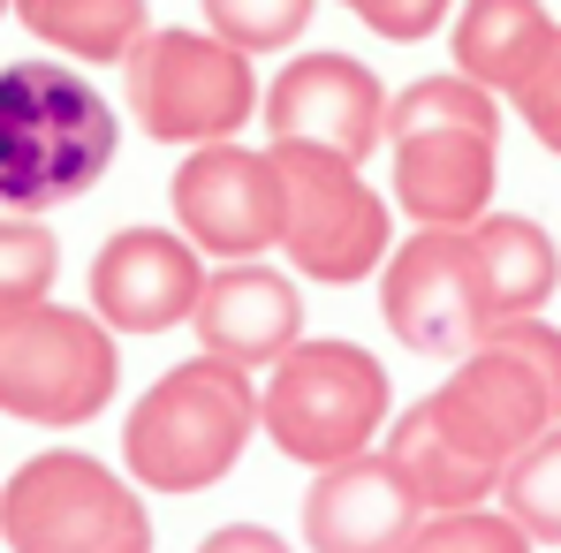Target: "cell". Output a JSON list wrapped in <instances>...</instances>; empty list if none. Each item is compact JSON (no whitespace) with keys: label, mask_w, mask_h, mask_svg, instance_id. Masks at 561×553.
<instances>
[{"label":"cell","mask_w":561,"mask_h":553,"mask_svg":"<svg viewBox=\"0 0 561 553\" xmlns=\"http://www.w3.org/2000/svg\"><path fill=\"white\" fill-rule=\"evenodd\" d=\"M122 122L114 106L61 61H15L0 69V205L8 212H54L114 168Z\"/></svg>","instance_id":"1"},{"label":"cell","mask_w":561,"mask_h":553,"mask_svg":"<svg viewBox=\"0 0 561 553\" xmlns=\"http://www.w3.org/2000/svg\"><path fill=\"white\" fill-rule=\"evenodd\" d=\"M251 433H259L251 371L197 349L190 365L160 371L137 394V410L122 425V462L145 493H205L243 462Z\"/></svg>","instance_id":"2"},{"label":"cell","mask_w":561,"mask_h":553,"mask_svg":"<svg viewBox=\"0 0 561 553\" xmlns=\"http://www.w3.org/2000/svg\"><path fill=\"white\" fill-rule=\"evenodd\" d=\"M387 425V365L357 342H296L259 387V433L288 462H350Z\"/></svg>","instance_id":"3"},{"label":"cell","mask_w":561,"mask_h":553,"mask_svg":"<svg viewBox=\"0 0 561 553\" xmlns=\"http://www.w3.org/2000/svg\"><path fill=\"white\" fill-rule=\"evenodd\" d=\"M0 539L8 553H152V516L99 456L54 448L0 485Z\"/></svg>","instance_id":"4"},{"label":"cell","mask_w":561,"mask_h":553,"mask_svg":"<svg viewBox=\"0 0 561 553\" xmlns=\"http://www.w3.org/2000/svg\"><path fill=\"white\" fill-rule=\"evenodd\" d=\"M122 92H129V114L145 122V137L160 145H213L259 114L251 54L213 31H168V23L129 46Z\"/></svg>","instance_id":"5"},{"label":"cell","mask_w":561,"mask_h":553,"mask_svg":"<svg viewBox=\"0 0 561 553\" xmlns=\"http://www.w3.org/2000/svg\"><path fill=\"white\" fill-rule=\"evenodd\" d=\"M114 379H122V349L99 311H61V303L0 311V417L84 425L106 410Z\"/></svg>","instance_id":"6"},{"label":"cell","mask_w":561,"mask_h":553,"mask_svg":"<svg viewBox=\"0 0 561 553\" xmlns=\"http://www.w3.org/2000/svg\"><path fill=\"white\" fill-rule=\"evenodd\" d=\"M280 168V251L304 280H350L379 274V258L394 251L387 205L357 175V160L319 152V145H274Z\"/></svg>","instance_id":"7"},{"label":"cell","mask_w":561,"mask_h":553,"mask_svg":"<svg viewBox=\"0 0 561 553\" xmlns=\"http://www.w3.org/2000/svg\"><path fill=\"white\" fill-rule=\"evenodd\" d=\"M379 319L417 357H463L485 342V280L470 258V228H417L402 251L379 258Z\"/></svg>","instance_id":"8"},{"label":"cell","mask_w":561,"mask_h":553,"mask_svg":"<svg viewBox=\"0 0 561 553\" xmlns=\"http://www.w3.org/2000/svg\"><path fill=\"white\" fill-rule=\"evenodd\" d=\"M168 205L205 258H266L280 243V168L274 152H243L236 137L190 145Z\"/></svg>","instance_id":"9"},{"label":"cell","mask_w":561,"mask_h":553,"mask_svg":"<svg viewBox=\"0 0 561 553\" xmlns=\"http://www.w3.org/2000/svg\"><path fill=\"white\" fill-rule=\"evenodd\" d=\"M274 145H319L365 168V152L387 145V84L357 54H296L259 99Z\"/></svg>","instance_id":"10"},{"label":"cell","mask_w":561,"mask_h":553,"mask_svg":"<svg viewBox=\"0 0 561 553\" xmlns=\"http://www.w3.org/2000/svg\"><path fill=\"white\" fill-rule=\"evenodd\" d=\"M433 410H440V425H448V433H463L470 448H478V456H493L501 470H508V462H516L561 417L554 387L524 365L516 349H501V342L463 349L456 371L433 387Z\"/></svg>","instance_id":"11"},{"label":"cell","mask_w":561,"mask_h":553,"mask_svg":"<svg viewBox=\"0 0 561 553\" xmlns=\"http://www.w3.org/2000/svg\"><path fill=\"white\" fill-rule=\"evenodd\" d=\"M84 280H92V311L114 334H168V326H190L197 311L205 251L168 228H122L99 243Z\"/></svg>","instance_id":"12"},{"label":"cell","mask_w":561,"mask_h":553,"mask_svg":"<svg viewBox=\"0 0 561 553\" xmlns=\"http://www.w3.org/2000/svg\"><path fill=\"white\" fill-rule=\"evenodd\" d=\"M417 523H425V500L402 485L387 448L327 462L304 493V546L311 553H402Z\"/></svg>","instance_id":"13"},{"label":"cell","mask_w":561,"mask_h":553,"mask_svg":"<svg viewBox=\"0 0 561 553\" xmlns=\"http://www.w3.org/2000/svg\"><path fill=\"white\" fill-rule=\"evenodd\" d=\"M190 334H197V349H213L228 365L266 371L304 342V296L288 274L259 266V258H228V274H205V288H197Z\"/></svg>","instance_id":"14"},{"label":"cell","mask_w":561,"mask_h":553,"mask_svg":"<svg viewBox=\"0 0 561 553\" xmlns=\"http://www.w3.org/2000/svg\"><path fill=\"white\" fill-rule=\"evenodd\" d=\"M493 145L485 129H410L387 137L394 160V205L417 228H470L478 212H493Z\"/></svg>","instance_id":"15"},{"label":"cell","mask_w":561,"mask_h":553,"mask_svg":"<svg viewBox=\"0 0 561 553\" xmlns=\"http://www.w3.org/2000/svg\"><path fill=\"white\" fill-rule=\"evenodd\" d=\"M387 462H394V470H402V485L425 500V516L478 508V500H493V493H501V462L478 456L463 433H448V425H440V410H433V394H425V402H410V410L387 425Z\"/></svg>","instance_id":"16"},{"label":"cell","mask_w":561,"mask_h":553,"mask_svg":"<svg viewBox=\"0 0 561 553\" xmlns=\"http://www.w3.org/2000/svg\"><path fill=\"white\" fill-rule=\"evenodd\" d=\"M470 258L485 280V311L516 319V311H547L561 288V251L554 235L524 212H478L470 220Z\"/></svg>","instance_id":"17"},{"label":"cell","mask_w":561,"mask_h":553,"mask_svg":"<svg viewBox=\"0 0 561 553\" xmlns=\"http://www.w3.org/2000/svg\"><path fill=\"white\" fill-rule=\"evenodd\" d=\"M554 15L539 8V0H463V15H456V69L478 77L485 92H516L531 69H539V54L554 46Z\"/></svg>","instance_id":"18"},{"label":"cell","mask_w":561,"mask_h":553,"mask_svg":"<svg viewBox=\"0 0 561 553\" xmlns=\"http://www.w3.org/2000/svg\"><path fill=\"white\" fill-rule=\"evenodd\" d=\"M8 8L38 46L69 61H129V46L152 31L145 0H8Z\"/></svg>","instance_id":"19"},{"label":"cell","mask_w":561,"mask_h":553,"mask_svg":"<svg viewBox=\"0 0 561 553\" xmlns=\"http://www.w3.org/2000/svg\"><path fill=\"white\" fill-rule=\"evenodd\" d=\"M410 129H485V137H501V92H485L463 69L417 77V84L387 92V137H410Z\"/></svg>","instance_id":"20"},{"label":"cell","mask_w":561,"mask_h":553,"mask_svg":"<svg viewBox=\"0 0 561 553\" xmlns=\"http://www.w3.org/2000/svg\"><path fill=\"white\" fill-rule=\"evenodd\" d=\"M493 508H508V516L524 523L531 546H561V417L501 470Z\"/></svg>","instance_id":"21"},{"label":"cell","mask_w":561,"mask_h":553,"mask_svg":"<svg viewBox=\"0 0 561 553\" xmlns=\"http://www.w3.org/2000/svg\"><path fill=\"white\" fill-rule=\"evenodd\" d=\"M205 8V31L243 46V54H280L288 38H304L311 8L319 0H197Z\"/></svg>","instance_id":"22"},{"label":"cell","mask_w":561,"mask_h":553,"mask_svg":"<svg viewBox=\"0 0 561 553\" xmlns=\"http://www.w3.org/2000/svg\"><path fill=\"white\" fill-rule=\"evenodd\" d=\"M402 553H531V539H524V523L508 516V508H448V516H425L410 539H402Z\"/></svg>","instance_id":"23"},{"label":"cell","mask_w":561,"mask_h":553,"mask_svg":"<svg viewBox=\"0 0 561 553\" xmlns=\"http://www.w3.org/2000/svg\"><path fill=\"white\" fill-rule=\"evenodd\" d=\"M54 274H61V243L38 220H0V311L46 303Z\"/></svg>","instance_id":"24"},{"label":"cell","mask_w":561,"mask_h":553,"mask_svg":"<svg viewBox=\"0 0 561 553\" xmlns=\"http://www.w3.org/2000/svg\"><path fill=\"white\" fill-rule=\"evenodd\" d=\"M365 31H379V38H394V46H417V38H433L440 23H448V8L456 0H342Z\"/></svg>","instance_id":"25"},{"label":"cell","mask_w":561,"mask_h":553,"mask_svg":"<svg viewBox=\"0 0 561 553\" xmlns=\"http://www.w3.org/2000/svg\"><path fill=\"white\" fill-rule=\"evenodd\" d=\"M485 342L516 349L524 365H531L539 379H547V387H554V402H561V326H547L539 311H516V319H493V326H485Z\"/></svg>","instance_id":"26"},{"label":"cell","mask_w":561,"mask_h":553,"mask_svg":"<svg viewBox=\"0 0 561 553\" xmlns=\"http://www.w3.org/2000/svg\"><path fill=\"white\" fill-rule=\"evenodd\" d=\"M516 106H524V122H531V137L547 145V152H561V31H554V46L539 54V69L516 84Z\"/></svg>","instance_id":"27"},{"label":"cell","mask_w":561,"mask_h":553,"mask_svg":"<svg viewBox=\"0 0 561 553\" xmlns=\"http://www.w3.org/2000/svg\"><path fill=\"white\" fill-rule=\"evenodd\" d=\"M197 553H288V546H280L266 523H228V531H213Z\"/></svg>","instance_id":"28"},{"label":"cell","mask_w":561,"mask_h":553,"mask_svg":"<svg viewBox=\"0 0 561 553\" xmlns=\"http://www.w3.org/2000/svg\"><path fill=\"white\" fill-rule=\"evenodd\" d=\"M0 15H8V0H0Z\"/></svg>","instance_id":"29"}]
</instances>
